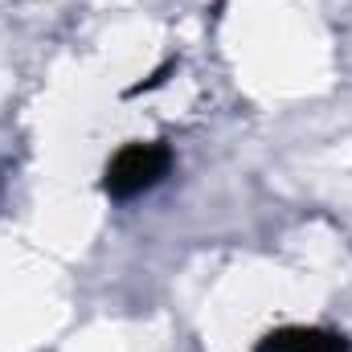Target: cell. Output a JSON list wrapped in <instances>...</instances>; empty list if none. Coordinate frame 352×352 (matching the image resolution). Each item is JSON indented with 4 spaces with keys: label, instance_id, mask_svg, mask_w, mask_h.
<instances>
[{
    "label": "cell",
    "instance_id": "obj_1",
    "mask_svg": "<svg viewBox=\"0 0 352 352\" xmlns=\"http://www.w3.org/2000/svg\"><path fill=\"white\" fill-rule=\"evenodd\" d=\"M173 168V148L164 140H140V144H123L102 173V192L115 201H131L148 188H156Z\"/></svg>",
    "mask_w": 352,
    "mask_h": 352
},
{
    "label": "cell",
    "instance_id": "obj_2",
    "mask_svg": "<svg viewBox=\"0 0 352 352\" xmlns=\"http://www.w3.org/2000/svg\"><path fill=\"white\" fill-rule=\"evenodd\" d=\"M254 352H352V344L340 336V332L291 324V328H274V332H266L263 340L254 344Z\"/></svg>",
    "mask_w": 352,
    "mask_h": 352
}]
</instances>
